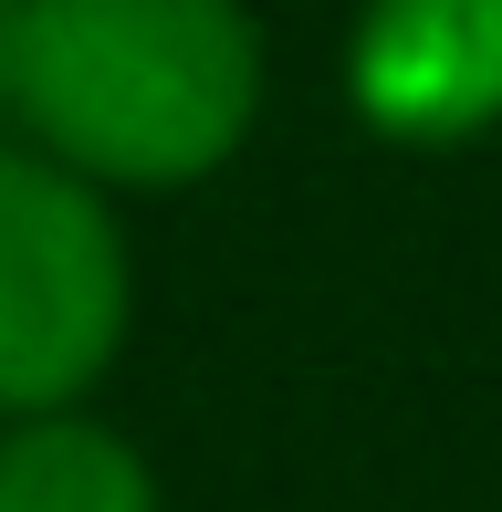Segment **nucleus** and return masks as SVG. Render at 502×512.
I'll use <instances>...</instances> for the list:
<instances>
[{"mask_svg": "<svg viewBox=\"0 0 502 512\" xmlns=\"http://www.w3.org/2000/svg\"><path fill=\"white\" fill-rule=\"evenodd\" d=\"M11 105L74 178L168 189L241 147L262 42L241 0H21Z\"/></svg>", "mask_w": 502, "mask_h": 512, "instance_id": "1", "label": "nucleus"}, {"mask_svg": "<svg viewBox=\"0 0 502 512\" xmlns=\"http://www.w3.org/2000/svg\"><path fill=\"white\" fill-rule=\"evenodd\" d=\"M126 335V251L74 168L0 147V418L84 398Z\"/></svg>", "mask_w": 502, "mask_h": 512, "instance_id": "2", "label": "nucleus"}, {"mask_svg": "<svg viewBox=\"0 0 502 512\" xmlns=\"http://www.w3.org/2000/svg\"><path fill=\"white\" fill-rule=\"evenodd\" d=\"M356 105L387 136H471L502 115V0H377L356 32Z\"/></svg>", "mask_w": 502, "mask_h": 512, "instance_id": "3", "label": "nucleus"}, {"mask_svg": "<svg viewBox=\"0 0 502 512\" xmlns=\"http://www.w3.org/2000/svg\"><path fill=\"white\" fill-rule=\"evenodd\" d=\"M0 512H157V481L95 418H32L0 439Z\"/></svg>", "mask_w": 502, "mask_h": 512, "instance_id": "4", "label": "nucleus"}, {"mask_svg": "<svg viewBox=\"0 0 502 512\" xmlns=\"http://www.w3.org/2000/svg\"><path fill=\"white\" fill-rule=\"evenodd\" d=\"M11 42H21V0H0V105H11Z\"/></svg>", "mask_w": 502, "mask_h": 512, "instance_id": "5", "label": "nucleus"}]
</instances>
